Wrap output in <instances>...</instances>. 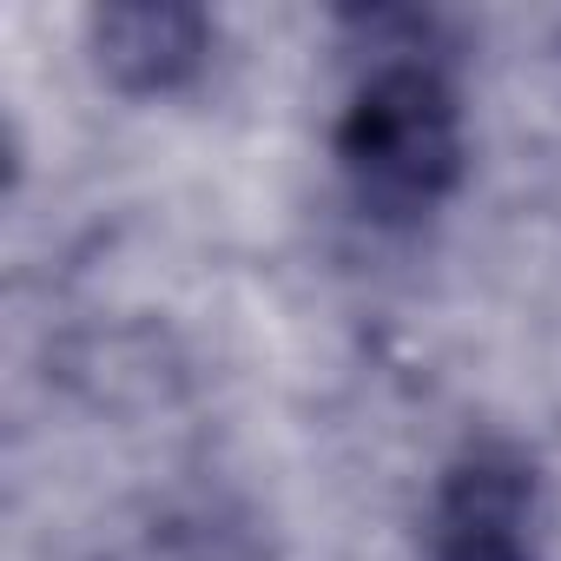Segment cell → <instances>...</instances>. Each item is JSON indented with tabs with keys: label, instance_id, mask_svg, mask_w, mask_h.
<instances>
[{
	"label": "cell",
	"instance_id": "1",
	"mask_svg": "<svg viewBox=\"0 0 561 561\" xmlns=\"http://www.w3.org/2000/svg\"><path fill=\"white\" fill-rule=\"evenodd\" d=\"M337 165L370 218H430L462 185V100L449 73L423 54L377 60L337 119Z\"/></svg>",
	"mask_w": 561,
	"mask_h": 561
},
{
	"label": "cell",
	"instance_id": "2",
	"mask_svg": "<svg viewBox=\"0 0 561 561\" xmlns=\"http://www.w3.org/2000/svg\"><path fill=\"white\" fill-rule=\"evenodd\" d=\"M430 561H541V469L515 443H469L430 502Z\"/></svg>",
	"mask_w": 561,
	"mask_h": 561
},
{
	"label": "cell",
	"instance_id": "3",
	"mask_svg": "<svg viewBox=\"0 0 561 561\" xmlns=\"http://www.w3.org/2000/svg\"><path fill=\"white\" fill-rule=\"evenodd\" d=\"M93 60L119 93H179L211 60V21L185 0H113L93 14Z\"/></svg>",
	"mask_w": 561,
	"mask_h": 561
}]
</instances>
